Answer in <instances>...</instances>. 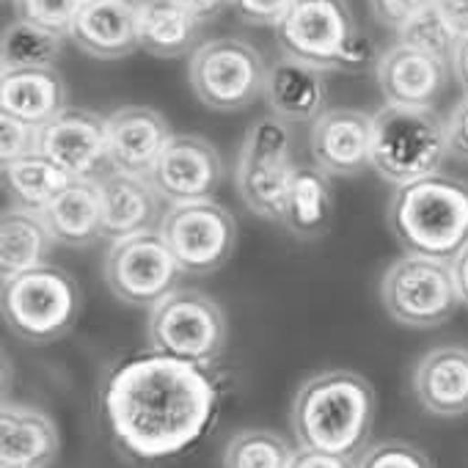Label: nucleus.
I'll return each mask as SVG.
<instances>
[{
	"mask_svg": "<svg viewBox=\"0 0 468 468\" xmlns=\"http://www.w3.org/2000/svg\"><path fill=\"white\" fill-rule=\"evenodd\" d=\"M386 220L405 254L452 265L468 246V182L438 171L402 185L388 201Z\"/></svg>",
	"mask_w": 468,
	"mask_h": 468,
	"instance_id": "7ed1b4c3",
	"label": "nucleus"
},
{
	"mask_svg": "<svg viewBox=\"0 0 468 468\" xmlns=\"http://www.w3.org/2000/svg\"><path fill=\"white\" fill-rule=\"evenodd\" d=\"M452 273H454V282H457L460 301L468 306V246H465L463 254L452 262Z\"/></svg>",
	"mask_w": 468,
	"mask_h": 468,
	"instance_id": "79ce46f5",
	"label": "nucleus"
},
{
	"mask_svg": "<svg viewBox=\"0 0 468 468\" xmlns=\"http://www.w3.org/2000/svg\"><path fill=\"white\" fill-rule=\"evenodd\" d=\"M268 67L262 53L234 37L201 42L187 64L193 94L209 111L231 113L265 97Z\"/></svg>",
	"mask_w": 468,
	"mask_h": 468,
	"instance_id": "1a4fd4ad",
	"label": "nucleus"
},
{
	"mask_svg": "<svg viewBox=\"0 0 468 468\" xmlns=\"http://www.w3.org/2000/svg\"><path fill=\"white\" fill-rule=\"evenodd\" d=\"M86 0H12L17 20L69 37Z\"/></svg>",
	"mask_w": 468,
	"mask_h": 468,
	"instance_id": "2f4dec72",
	"label": "nucleus"
},
{
	"mask_svg": "<svg viewBox=\"0 0 468 468\" xmlns=\"http://www.w3.org/2000/svg\"><path fill=\"white\" fill-rule=\"evenodd\" d=\"M265 102L271 113L287 124H303V122L314 124L328 111L325 72L303 61H295L290 56H282L268 67Z\"/></svg>",
	"mask_w": 468,
	"mask_h": 468,
	"instance_id": "4be33fe9",
	"label": "nucleus"
},
{
	"mask_svg": "<svg viewBox=\"0 0 468 468\" xmlns=\"http://www.w3.org/2000/svg\"><path fill=\"white\" fill-rule=\"evenodd\" d=\"M141 4L144 0H86L69 39L91 58H127L141 50Z\"/></svg>",
	"mask_w": 468,
	"mask_h": 468,
	"instance_id": "a211bd4d",
	"label": "nucleus"
},
{
	"mask_svg": "<svg viewBox=\"0 0 468 468\" xmlns=\"http://www.w3.org/2000/svg\"><path fill=\"white\" fill-rule=\"evenodd\" d=\"M146 339L157 356L209 367L226 347L229 325L215 298L193 287H176L149 309Z\"/></svg>",
	"mask_w": 468,
	"mask_h": 468,
	"instance_id": "423d86ee",
	"label": "nucleus"
},
{
	"mask_svg": "<svg viewBox=\"0 0 468 468\" xmlns=\"http://www.w3.org/2000/svg\"><path fill=\"white\" fill-rule=\"evenodd\" d=\"M298 0H231V12L249 26L276 28Z\"/></svg>",
	"mask_w": 468,
	"mask_h": 468,
	"instance_id": "f704fd0d",
	"label": "nucleus"
},
{
	"mask_svg": "<svg viewBox=\"0 0 468 468\" xmlns=\"http://www.w3.org/2000/svg\"><path fill=\"white\" fill-rule=\"evenodd\" d=\"M39 154L64 168L72 179H100L108 163V116L86 108H67L39 130Z\"/></svg>",
	"mask_w": 468,
	"mask_h": 468,
	"instance_id": "ddd939ff",
	"label": "nucleus"
},
{
	"mask_svg": "<svg viewBox=\"0 0 468 468\" xmlns=\"http://www.w3.org/2000/svg\"><path fill=\"white\" fill-rule=\"evenodd\" d=\"M69 182L72 176L39 152L4 165L6 193L12 196L15 207L31 212H45L69 187Z\"/></svg>",
	"mask_w": 468,
	"mask_h": 468,
	"instance_id": "cd10ccee",
	"label": "nucleus"
},
{
	"mask_svg": "<svg viewBox=\"0 0 468 468\" xmlns=\"http://www.w3.org/2000/svg\"><path fill=\"white\" fill-rule=\"evenodd\" d=\"M39 152V130L12 116H0V157L4 165Z\"/></svg>",
	"mask_w": 468,
	"mask_h": 468,
	"instance_id": "72a5a7b5",
	"label": "nucleus"
},
{
	"mask_svg": "<svg viewBox=\"0 0 468 468\" xmlns=\"http://www.w3.org/2000/svg\"><path fill=\"white\" fill-rule=\"evenodd\" d=\"M413 394L419 405L441 419L468 413V347L441 345L424 353L413 369Z\"/></svg>",
	"mask_w": 468,
	"mask_h": 468,
	"instance_id": "aec40b11",
	"label": "nucleus"
},
{
	"mask_svg": "<svg viewBox=\"0 0 468 468\" xmlns=\"http://www.w3.org/2000/svg\"><path fill=\"white\" fill-rule=\"evenodd\" d=\"M6 325L26 342L48 345L61 339L80 314V287L64 268L48 262L4 282L0 295Z\"/></svg>",
	"mask_w": 468,
	"mask_h": 468,
	"instance_id": "0eeeda50",
	"label": "nucleus"
},
{
	"mask_svg": "<svg viewBox=\"0 0 468 468\" xmlns=\"http://www.w3.org/2000/svg\"><path fill=\"white\" fill-rule=\"evenodd\" d=\"M446 144L452 157L468 160V94L446 116Z\"/></svg>",
	"mask_w": 468,
	"mask_h": 468,
	"instance_id": "e433bc0d",
	"label": "nucleus"
},
{
	"mask_svg": "<svg viewBox=\"0 0 468 468\" xmlns=\"http://www.w3.org/2000/svg\"><path fill=\"white\" fill-rule=\"evenodd\" d=\"M290 468H358V465H356L353 457H339V454L301 449V452H295V460H292Z\"/></svg>",
	"mask_w": 468,
	"mask_h": 468,
	"instance_id": "58836bf2",
	"label": "nucleus"
},
{
	"mask_svg": "<svg viewBox=\"0 0 468 468\" xmlns=\"http://www.w3.org/2000/svg\"><path fill=\"white\" fill-rule=\"evenodd\" d=\"M61 34L39 28L26 20H15L4 28L0 37V61L4 69H48L56 67L64 50Z\"/></svg>",
	"mask_w": 468,
	"mask_h": 468,
	"instance_id": "c85d7f7f",
	"label": "nucleus"
},
{
	"mask_svg": "<svg viewBox=\"0 0 468 468\" xmlns=\"http://www.w3.org/2000/svg\"><path fill=\"white\" fill-rule=\"evenodd\" d=\"M295 449L273 430H240L234 432L223 452V468H290Z\"/></svg>",
	"mask_w": 468,
	"mask_h": 468,
	"instance_id": "c756f323",
	"label": "nucleus"
},
{
	"mask_svg": "<svg viewBox=\"0 0 468 468\" xmlns=\"http://www.w3.org/2000/svg\"><path fill=\"white\" fill-rule=\"evenodd\" d=\"M295 171V138L290 124L273 113L257 119L243 138L234 165V185L246 207L265 220L282 223Z\"/></svg>",
	"mask_w": 468,
	"mask_h": 468,
	"instance_id": "6e6552de",
	"label": "nucleus"
},
{
	"mask_svg": "<svg viewBox=\"0 0 468 468\" xmlns=\"http://www.w3.org/2000/svg\"><path fill=\"white\" fill-rule=\"evenodd\" d=\"M375 410L369 380L350 369H328L298 388L290 419L301 449L356 460L369 441Z\"/></svg>",
	"mask_w": 468,
	"mask_h": 468,
	"instance_id": "f03ea898",
	"label": "nucleus"
},
{
	"mask_svg": "<svg viewBox=\"0 0 468 468\" xmlns=\"http://www.w3.org/2000/svg\"><path fill=\"white\" fill-rule=\"evenodd\" d=\"M67 111V83L56 67L4 69L0 75V113L42 130Z\"/></svg>",
	"mask_w": 468,
	"mask_h": 468,
	"instance_id": "5701e85b",
	"label": "nucleus"
},
{
	"mask_svg": "<svg viewBox=\"0 0 468 468\" xmlns=\"http://www.w3.org/2000/svg\"><path fill=\"white\" fill-rule=\"evenodd\" d=\"M312 157L328 176H356L372 165V113L328 108L312 124Z\"/></svg>",
	"mask_w": 468,
	"mask_h": 468,
	"instance_id": "f3484780",
	"label": "nucleus"
},
{
	"mask_svg": "<svg viewBox=\"0 0 468 468\" xmlns=\"http://www.w3.org/2000/svg\"><path fill=\"white\" fill-rule=\"evenodd\" d=\"M97 182L102 198V240L116 243L160 229L168 204L149 176L108 168Z\"/></svg>",
	"mask_w": 468,
	"mask_h": 468,
	"instance_id": "2eb2a0df",
	"label": "nucleus"
},
{
	"mask_svg": "<svg viewBox=\"0 0 468 468\" xmlns=\"http://www.w3.org/2000/svg\"><path fill=\"white\" fill-rule=\"evenodd\" d=\"M273 31L282 56L320 72H358L372 61V45L347 0H298Z\"/></svg>",
	"mask_w": 468,
	"mask_h": 468,
	"instance_id": "20e7f679",
	"label": "nucleus"
},
{
	"mask_svg": "<svg viewBox=\"0 0 468 468\" xmlns=\"http://www.w3.org/2000/svg\"><path fill=\"white\" fill-rule=\"evenodd\" d=\"M452 64L397 42L378 58V86L388 105L432 108L446 91Z\"/></svg>",
	"mask_w": 468,
	"mask_h": 468,
	"instance_id": "dca6fc26",
	"label": "nucleus"
},
{
	"mask_svg": "<svg viewBox=\"0 0 468 468\" xmlns=\"http://www.w3.org/2000/svg\"><path fill=\"white\" fill-rule=\"evenodd\" d=\"M168 141L171 127L154 108L124 105L108 116V163L116 171L149 176Z\"/></svg>",
	"mask_w": 468,
	"mask_h": 468,
	"instance_id": "6ab92c4d",
	"label": "nucleus"
},
{
	"mask_svg": "<svg viewBox=\"0 0 468 468\" xmlns=\"http://www.w3.org/2000/svg\"><path fill=\"white\" fill-rule=\"evenodd\" d=\"M356 465L358 468H432L430 457L408 441H380L364 449Z\"/></svg>",
	"mask_w": 468,
	"mask_h": 468,
	"instance_id": "473e14b6",
	"label": "nucleus"
},
{
	"mask_svg": "<svg viewBox=\"0 0 468 468\" xmlns=\"http://www.w3.org/2000/svg\"><path fill=\"white\" fill-rule=\"evenodd\" d=\"M215 405V386L201 367L157 353L119 367L105 391L116 438L144 460L193 446L207 432Z\"/></svg>",
	"mask_w": 468,
	"mask_h": 468,
	"instance_id": "f257e3e1",
	"label": "nucleus"
},
{
	"mask_svg": "<svg viewBox=\"0 0 468 468\" xmlns=\"http://www.w3.org/2000/svg\"><path fill=\"white\" fill-rule=\"evenodd\" d=\"M53 240L61 246H91L102 238V198L97 179H72L42 212Z\"/></svg>",
	"mask_w": 468,
	"mask_h": 468,
	"instance_id": "a878e982",
	"label": "nucleus"
},
{
	"mask_svg": "<svg viewBox=\"0 0 468 468\" xmlns=\"http://www.w3.org/2000/svg\"><path fill=\"white\" fill-rule=\"evenodd\" d=\"M160 234L185 276H209L231 260L238 246V220L212 198L171 204Z\"/></svg>",
	"mask_w": 468,
	"mask_h": 468,
	"instance_id": "9b49d317",
	"label": "nucleus"
},
{
	"mask_svg": "<svg viewBox=\"0 0 468 468\" xmlns=\"http://www.w3.org/2000/svg\"><path fill=\"white\" fill-rule=\"evenodd\" d=\"M380 301L388 317L405 328H438L463 303L449 262L405 254L380 279Z\"/></svg>",
	"mask_w": 468,
	"mask_h": 468,
	"instance_id": "9d476101",
	"label": "nucleus"
},
{
	"mask_svg": "<svg viewBox=\"0 0 468 468\" xmlns=\"http://www.w3.org/2000/svg\"><path fill=\"white\" fill-rule=\"evenodd\" d=\"M402 45H410L416 50H424L430 56H438L443 61L452 64L454 48H457V37L452 34V28L443 23V17L438 15L435 6L424 9L421 15H416L413 20H408L399 31H397Z\"/></svg>",
	"mask_w": 468,
	"mask_h": 468,
	"instance_id": "7c9ffc66",
	"label": "nucleus"
},
{
	"mask_svg": "<svg viewBox=\"0 0 468 468\" xmlns=\"http://www.w3.org/2000/svg\"><path fill=\"white\" fill-rule=\"evenodd\" d=\"M58 427L42 408L4 402L0 468H48L58 457Z\"/></svg>",
	"mask_w": 468,
	"mask_h": 468,
	"instance_id": "412c9836",
	"label": "nucleus"
},
{
	"mask_svg": "<svg viewBox=\"0 0 468 468\" xmlns=\"http://www.w3.org/2000/svg\"><path fill=\"white\" fill-rule=\"evenodd\" d=\"M53 234L42 212L12 207L0 218V276L4 282L50 262Z\"/></svg>",
	"mask_w": 468,
	"mask_h": 468,
	"instance_id": "393cba45",
	"label": "nucleus"
},
{
	"mask_svg": "<svg viewBox=\"0 0 468 468\" xmlns=\"http://www.w3.org/2000/svg\"><path fill=\"white\" fill-rule=\"evenodd\" d=\"M149 179L168 207L207 201L223 182V160L201 135H171Z\"/></svg>",
	"mask_w": 468,
	"mask_h": 468,
	"instance_id": "4468645a",
	"label": "nucleus"
},
{
	"mask_svg": "<svg viewBox=\"0 0 468 468\" xmlns=\"http://www.w3.org/2000/svg\"><path fill=\"white\" fill-rule=\"evenodd\" d=\"M174 4H179L185 12H190L201 26L215 20L223 9L231 6V0H174Z\"/></svg>",
	"mask_w": 468,
	"mask_h": 468,
	"instance_id": "ea45409f",
	"label": "nucleus"
},
{
	"mask_svg": "<svg viewBox=\"0 0 468 468\" xmlns=\"http://www.w3.org/2000/svg\"><path fill=\"white\" fill-rule=\"evenodd\" d=\"M452 75L454 80L463 86V91L468 94V37L457 42L454 56H452Z\"/></svg>",
	"mask_w": 468,
	"mask_h": 468,
	"instance_id": "a19ab883",
	"label": "nucleus"
},
{
	"mask_svg": "<svg viewBox=\"0 0 468 468\" xmlns=\"http://www.w3.org/2000/svg\"><path fill=\"white\" fill-rule=\"evenodd\" d=\"M141 50L157 58L193 56L201 37V23L174 0H144L138 23Z\"/></svg>",
	"mask_w": 468,
	"mask_h": 468,
	"instance_id": "bb28decb",
	"label": "nucleus"
},
{
	"mask_svg": "<svg viewBox=\"0 0 468 468\" xmlns=\"http://www.w3.org/2000/svg\"><path fill=\"white\" fill-rule=\"evenodd\" d=\"M449 157L446 122L435 108L383 105L372 113V171L394 187L438 174Z\"/></svg>",
	"mask_w": 468,
	"mask_h": 468,
	"instance_id": "39448f33",
	"label": "nucleus"
},
{
	"mask_svg": "<svg viewBox=\"0 0 468 468\" xmlns=\"http://www.w3.org/2000/svg\"><path fill=\"white\" fill-rule=\"evenodd\" d=\"M432 6L457 39L468 37V0H432Z\"/></svg>",
	"mask_w": 468,
	"mask_h": 468,
	"instance_id": "4c0bfd02",
	"label": "nucleus"
},
{
	"mask_svg": "<svg viewBox=\"0 0 468 468\" xmlns=\"http://www.w3.org/2000/svg\"><path fill=\"white\" fill-rule=\"evenodd\" d=\"M334 212L336 204L328 174L317 165H298L282 215L287 231L306 243L320 240L334 226Z\"/></svg>",
	"mask_w": 468,
	"mask_h": 468,
	"instance_id": "b1692460",
	"label": "nucleus"
},
{
	"mask_svg": "<svg viewBox=\"0 0 468 468\" xmlns=\"http://www.w3.org/2000/svg\"><path fill=\"white\" fill-rule=\"evenodd\" d=\"M430 6H432V0H369L375 20L394 31H399L408 20H413Z\"/></svg>",
	"mask_w": 468,
	"mask_h": 468,
	"instance_id": "c9c22d12",
	"label": "nucleus"
},
{
	"mask_svg": "<svg viewBox=\"0 0 468 468\" xmlns=\"http://www.w3.org/2000/svg\"><path fill=\"white\" fill-rule=\"evenodd\" d=\"M102 273L113 298L135 309H152L174 292L185 276L160 229L111 243Z\"/></svg>",
	"mask_w": 468,
	"mask_h": 468,
	"instance_id": "f8f14e48",
	"label": "nucleus"
}]
</instances>
